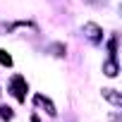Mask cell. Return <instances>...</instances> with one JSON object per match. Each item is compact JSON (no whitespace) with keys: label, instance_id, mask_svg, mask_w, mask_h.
I'll return each instance as SVG.
<instances>
[{"label":"cell","instance_id":"obj_1","mask_svg":"<svg viewBox=\"0 0 122 122\" xmlns=\"http://www.w3.org/2000/svg\"><path fill=\"white\" fill-rule=\"evenodd\" d=\"M10 89H12V96L17 98V101H24L26 98V81H24V77H12V81H10Z\"/></svg>","mask_w":122,"mask_h":122},{"label":"cell","instance_id":"obj_2","mask_svg":"<svg viewBox=\"0 0 122 122\" xmlns=\"http://www.w3.org/2000/svg\"><path fill=\"white\" fill-rule=\"evenodd\" d=\"M34 103H36L38 108H43L48 115H55V112H57V110H55V105H53V101H48L43 93H36V96H34Z\"/></svg>","mask_w":122,"mask_h":122},{"label":"cell","instance_id":"obj_3","mask_svg":"<svg viewBox=\"0 0 122 122\" xmlns=\"http://www.w3.org/2000/svg\"><path fill=\"white\" fill-rule=\"evenodd\" d=\"M84 31H86V36H89L93 43H98V41H101V34H103V31H101V26H98V24H91V22H89V24H84Z\"/></svg>","mask_w":122,"mask_h":122},{"label":"cell","instance_id":"obj_4","mask_svg":"<svg viewBox=\"0 0 122 122\" xmlns=\"http://www.w3.org/2000/svg\"><path fill=\"white\" fill-rule=\"evenodd\" d=\"M103 98H105V101H110L115 108H120V105H122V96H120L115 89H103Z\"/></svg>","mask_w":122,"mask_h":122},{"label":"cell","instance_id":"obj_5","mask_svg":"<svg viewBox=\"0 0 122 122\" xmlns=\"http://www.w3.org/2000/svg\"><path fill=\"white\" fill-rule=\"evenodd\" d=\"M103 72H105L108 77H117V62H115V57L108 60V62L103 65Z\"/></svg>","mask_w":122,"mask_h":122},{"label":"cell","instance_id":"obj_6","mask_svg":"<svg viewBox=\"0 0 122 122\" xmlns=\"http://www.w3.org/2000/svg\"><path fill=\"white\" fill-rule=\"evenodd\" d=\"M0 65H5V67H10V65H12V57H10V53L0 50Z\"/></svg>","mask_w":122,"mask_h":122},{"label":"cell","instance_id":"obj_7","mask_svg":"<svg viewBox=\"0 0 122 122\" xmlns=\"http://www.w3.org/2000/svg\"><path fill=\"white\" fill-rule=\"evenodd\" d=\"M12 115H15V112H12L10 108H0V117H3V120H12Z\"/></svg>","mask_w":122,"mask_h":122},{"label":"cell","instance_id":"obj_8","mask_svg":"<svg viewBox=\"0 0 122 122\" xmlns=\"http://www.w3.org/2000/svg\"><path fill=\"white\" fill-rule=\"evenodd\" d=\"M108 50H110V57H115V55H117V53H115V50H117V41H115V38L108 43Z\"/></svg>","mask_w":122,"mask_h":122},{"label":"cell","instance_id":"obj_9","mask_svg":"<svg viewBox=\"0 0 122 122\" xmlns=\"http://www.w3.org/2000/svg\"><path fill=\"white\" fill-rule=\"evenodd\" d=\"M31 122H41V120H38V117H36V115H34V117H31Z\"/></svg>","mask_w":122,"mask_h":122}]
</instances>
